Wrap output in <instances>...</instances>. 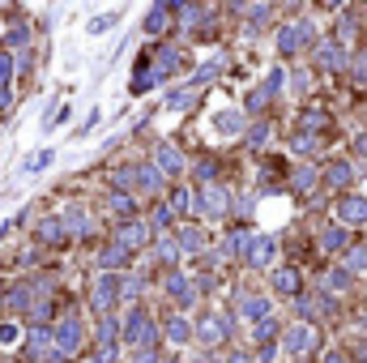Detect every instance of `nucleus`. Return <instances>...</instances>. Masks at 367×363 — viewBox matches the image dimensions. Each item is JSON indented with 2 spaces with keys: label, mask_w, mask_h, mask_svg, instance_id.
<instances>
[{
  "label": "nucleus",
  "mask_w": 367,
  "mask_h": 363,
  "mask_svg": "<svg viewBox=\"0 0 367 363\" xmlns=\"http://www.w3.org/2000/svg\"><path fill=\"white\" fill-rule=\"evenodd\" d=\"M325 176H329L333 188H346V184L355 180V167H350V162H329V171H325Z\"/></svg>",
  "instance_id": "obj_22"
},
{
  "label": "nucleus",
  "mask_w": 367,
  "mask_h": 363,
  "mask_svg": "<svg viewBox=\"0 0 367 363\" xmlns=\"http://www.w3.org/2000/svg\"><path fill=\"white\" fill-rule=\"evenodd\" d=\"M316 68L337 73V68H341V47H337V43H325L321 52H316Z\"/></svg>",
  "instance_id": "obj_16"
},
{
  "label": "nucleus",
  "mask_w": 367,
  "mask_h": 363,
  "mask_svg": "<svg viewBox=\"0 0 367 363\" xmlns=\"http://www.w3.org/2000/svg\"><path fill=\"white\" fill-rule=\"evenodd\" d=\"M269 13H274V5H265V0H261V5L248 13V26H252V30H265V26H269Z\"/></svg>",
  "instance_id": "obj_28"
},
{
  "label": "nucleus",
  "mask_w": 367,
  "mask_h": 363,
  "mask_svg": "<svg viewBox=\"0 0 367 363\" xmlns=\"http://www.w3.org/2000/svg\"><path fill=\"white\" fill-rule=\"evenodd\" d=\"M176 210H180V214L192 210V192H188V188H176Z\"/></svg>",
  "instance_id": "obj_39"
},
{
  "label": "nucleus",
  "mask_w": 367,
  "mask_h": 363,
  "mask_svg": "<svg viewBox=\"0 0 367 363\" xmlns=\"http://www.w3.org/2000/svg\"><path fill=\"white\" fill-rule=\"evenodd\" d=\"M47 162H52V150H43V154H35V158H30V171H39V167H47Z\"/></svg>",
  "instance_id": "obj_47"
},
{
  "label": "nucleus",
  "mask_w": 367,
  "mask_h": 363,
  "mask_svg": "<svg viewBox=\"0 0 367 363\" xmlns=\"http://www.w3.org/2000/svg\"><path fill=\"white\" fill-rule=\"evenodd\" d=\"M90 363H115V342H99V355Z\"/></svg>",
  "instance_id": "obj_35"
},
{
  "label": "nucleus",
  "mask_w": 367,
  "mask_h": 363,
  "mask_svg": "<svg viewBox=\"0 0 367 363\" xmlns=\"http://www.w3.org/2000/svg\"><path fill=\"white\" fill-rule=\"evenodd\" d=\"M243 257H248V265H269L278 257V239L274 235H248V248H243Z\"/></svg>",
  "instance_id": "obj_3"
},
{
  "label": "nucleus",
  "mask_w": 367,
  "mask_h": 363,
  "mask_svg": "<svg viewBox=\"0 0 367 363\" xmlns=\"http://www.w3.org/2000/svg\"><path fill=\"white\" fill-rule=\"evenodd\" d=\"M167 26H171V9L162 5V0H158V9H154L150 17H145V35H162Z\"/></svg>",
  "instance_id": "obj_19"
},
{
  "label": "nucleus",
  "mask_w": 367,
  "mask_h": 363,
  "mask_svg": "<svg viewBox=\"0 0 367 363\" xmlns=\"http://www.w3.org/2000/svg\"><path fill=\"white\" fill-rule=\"evenodd\" d=\"M188 333H192V325L184 317H171L167 321V337H171V342H188Z\"/></svg>",
  "instance_id": "obj_26"
},
{
  "label": "nucleus",
  "mask_w": 367,
  "mask_h": 363,
  "mask_svg": "<svg viewBox=\"0 0 367 363\" xmlns=\"http://www.w3.org/2000/svg\"><path fill=\"white\" fill-rule=\"evenodd\" d=\"M243 317H248V325L265 321V317H269V299H261V295H248V299H243Z\"/></svg>",
  "instance_id": "obj_21"
},
{
  "label": "nucleus",
  "mask_w": 367,
  "mask_h": 363,
  "mask_svg": "<svg viewBox=\"0 0 367 363\" xmlns=\"http://www.w3.org/2000/svg\"><path fill=\"white\" fill-rule=\"evenodd\" d=\"M137 188L158 192V188H162V167H158V162H141V167H137Z\"/></svg>",
  "instance_id": "obj_12"
},
{
  "label": "nucleus",
  "mask_w": 367,
  "mask_h": 363,
  "mask_svg": "<svg viewBox=\"0 0 367 363\" xmlns=\"http://www.w3.org/2000/svg\"><path fill=\"white\" fill-rule=\"evenodd\" d=\"M274 329H278V321H274V317H265V321L252 325V337H256V342H269V337H274Z\"/></svg>",
  "instance_id": "obj_31"
},
{
  "label": "nucleus",
  "mask_w": 367,
  "mask_h": 363,
  "mask_svg": "<svg viewBox=\"0 0 367 363\" xmlns=\"http://www.w3.org/2000/svg\"><path fill=\"white\" fill-rule=\"evenodd\" d=\"M39 235L47 239V244H64V239H68V227H64V223H43Z\"/></svg>",
  "instance_id": "obj_27"
},
{
  "label": "nucleus",
  "mask_w": 367,
  "mask_h": 363,
  "mask_svg": "<svg viewBox=\"0 0 367 363\" xmlns=\"http://www.w3.org/2000/svg\"><path fill=\"white\" fill-rule=\"evenodd\" d=\"M176 239H180V248H184V252H201L205 231H201V227H180V235H176Z\"/></svg>",
  "instance_id": "obj_18"
},
{
  "label": "nucleus",
  "mask_w": 367,
  "mask_h": 363,
  "mask_svg": "<svg viewBox=\"0 0 367 363\" xmlns=\"http://www.w3.org/2000/svg\"><path fill=\"white\" fill-rule=\"evenodd\" d=\"M265 137H269V129H265V124H256V129H252V133H248V141H252V145H261V141H265Z\"/></svg>",
  "instance_id": "obj_48"
},
{
  "label": "nucleus",
  "mask_w": 367,
  "mask_h": 363,
  "mask_svg": "<svg viewBox=\"0 0 367 363\" xmlns=\"http://www.w3.org/2000/svg\"><path fill=\"white\" fill-rule=\"evenodd\" d=\"M321 5H325V9H337V5H341V0H321Z\"/></svg>",
  "instance_id": "obj_52"
},
{
  "label": "nucleus",
  "mask_w": 367,
  "mask_h": 363,
  "mask_svg": "<svg viewBox=\"0 0 367 363\" xmlns=\"http://www.w3.org/2000/svg\"><path fill=\"white\" fill-rule=\"evenodd\" d=\"M312 346H316V329H308V325H290L282 333V351H290V355H308Z\"/></svg>",
  "instance_id": "obj_5"
},
{
  "label": "nucleus",
  "mask_w": 367,
  "mask_h": 363,
  "mask_svg": "<svg viewBox=\"0 0 367 363\" xmlns=\"http://www.w3.org/2000/svg\"><path fill=\"white\" fill-rule=\"evenodd\" d=\"M111 210H115V214H133V197H124V192H111Z\"/></svg>",
  "instance_id": "obj_34"
},
{
  "label": "nucleus",
  "mask_w": 367,
  "mask_h": 363,
  "mask_svg": "<svg viewBox=\"0 0 367 363\" xmlns=\"http://www.w3.org/2000/svg\"><path fill=\"white\" fill-rule=\"evenodd\" d=\"M82 337H86L82 321H77V317H64L60 329H56V346H60V355H77V351H82Z\"/></svg>",
  "instance_id": "obj_4"
},
{
  "label": "nucleus",
  "mask_w": 367,
  "mask_h": 363,
  "mask_svg": "<svg viewBox=\"0 0 367 363\" xmlns=\"http://www.w3.org/2000/svg\"><path fill=\"white\" fill-rule=\"evenodd\" d=\"M124 295H129V299H137V295H141V278H137V274H133V278H124Z\"/></svg>",
  "instance_id": "obj_44"
},
{
  "label": "nucleus",
  "mask_w": 367,
  "mask_h": 363,
  "mask_svg": "<svg viewBox=\"0 0 367 363\" xmlns=\"http://www.w3.org/2000/svg\"><path fill=\"white\" fill-rule=\"evenodd\" d=\"M359 325H363V333H367V317H363V321H359Z\"/></svg>",
  "instance_id": "obj_56"
},
{
  "label": "nucleus",
  "mask_w": 367,
  "mask_h": 363,
  "mask_svg": "<svg viewBox=\"0 0 367 363\" xmlns=\"http://www.w3.org/2000/svg\"><path fill=\"white\" fill-rule=\"evenodd\" d=\"M124 337L129 342H137V346H145V342H154V325H150V317L137 308V312H129V321H124Z\"/></svg>",
  "instance_id": "obj_6"
},
{
  "label": "nucleus",
  "mask_w": 367,
  "mask_h": 363,
  "mask_svg": "<svg viewBox=\"0 0 367 363\" xmlns=\"http://www.w3.org/2000/svg\"><path fill=\"white\" fill-rule=\"evenodd\" d=\"M176 68H180V47H162L158 60H154V77L162 82V77H171Z\"/></svg>",
  "instance_id": "obj_13"
},
{
  "label": "nucleus",
  "mask_w": 367,
  "mask_h": 363,
  "mask_svg": "<svg viewBox=\"0 0 367 363\" xmlns=\"http://www.w3.org/2000/svg\"><path fill=\"white\" fill-rule=\"evenodd\" d=\"M162 5H167V9H176V5H180V0H162Z\"/></svg>",
  "instance_id": "obj_54"
},
{
  "label": "nucleus",
  "mask_w": 367,
  "mask_h": 363,
  "mask_svg": "<svg viewBox=\"0 0 367 363\" xmlns=\"http://www.w3.org/2000/svg\"><path fill=\"white\" fill-rule=\"evenodd\" d=\"M120 295H124V278H120V274H103L99 282H94V308H99V312H111L115 308V299Z\"/></svg>",
  "instance_id": "obj_2"
},
{
  "label": "nucleus",
  "mask_w": 367,
  "mask_h": 363,
  "mask_svg": "<svg viewBox=\"0 0 367 363\" xmlns=\"http://www.w3.org/2000/svg\"><path fill=\"white\" fill-rule=\"evenodd\" d=\"M154 227H171V210H167V205L154 210Z\"/></svg>",
  "instance_id": "obj_45"
},
{
  "label": "nucleus",
  "mask_w": 367,
  "mask_h": 363,
  "mask_svg": "<svg viewBox=\"0 0 367 363\" xmlns=\"http://www.w3.org/2000/svg\"><path fill=\"white\" fill-rule=\"evenodd\" d=\"M167 290H171V299H176V304H184V308H188L192 299H197V278H180V274H176Z\"/></svg>",
  "instance_id": "obj_11"
},
{
  "label": "nucleus",
  "mask_w": 367,
  "mask_h": 363,
  "mask_svg": "<svg viewBox=\"0 0 367 363\" xmlns=\"http://www.w3.org/2000/svg\"><path fill=\"white\" fill-rule=\"evenodd\" d=\"M201 210H205V214H227V188L205 184V188H201Z\"/></svg>",
  "instance_id": "obj_10"
},
{
  "label": "nucleus",
  "mask_w": 367,
  "mask_h": 363,
  "mask_svg": "<svg viewBox=\"0 0 367 363\" xmlns=\"http://www.w3.org/2000/svg\"><path fill=\"white\" fill-rule=\"evenodd\" d=\"M158 167L167 176H180L184 171V154L176 150V145H158Z\"/></svg>",
  "instance_id": "obj_14"
},
{
  "label": "nucleus",
  "mask_w": 367,
  "mask_h": 363,
  "mask_svg": "<svg viewBox=\"0 0 367 363\" xmlns=\"http://www.w3.org/2000/svg\"><path fill=\"white\" fill-rule=\"evenodd\" d=\"M124 261H129V248H124V244H111V248L99 257V265H103V270H120Z\"/></svg>",
  "instance_id": "obj_23"
},
{
  "label": "nucleus",
  "mask_w": 367,
  "mask_h": 363,
  "mask_svg": "<svg viewBox=\"0 0 367 363\" xmlns=\"http://www.w3.org/2000/svg\"><path fill=\"white\" fill-rule=\"evenodd\" d=\"M274 290L278 295H299V274L295 270H278L274 274Z\"/></svg>",
  "instance_id": "obj_20"
},
{
  "label": "nucleus",
  "mask_w": 367,
  "mask_h": 363,
  "mask_svg": "<svg viewBox=\"0 0 367 363\" xmlns=\"http://www.w3.org/2000/svg\"><path fill=\"white\" fill-rule=\"evenodd\" d=\"M278 86H282V73H269V77H265L252 94H248V111H261V107H265V103L278 94Z\"/></svg>",
  "instance_id": "obj_8"
},
{
  "label": "nucleus",
  "mask_w": 367,
  "mask_h": 363,
  "mask_svg": "<svg viewBox=\"0 0 367 363\" xmlns=\"http://www.w3.org/2000/svg\"><path fill=\"white\" fill-rule=\"evenodd\" d=\"M341 244H346V231H341V227H325V231H321V248H325V252H337Z\"/></svg>",
  "instance_id": "obj_25"
},
{
  "label": "nucleus",
  "mask_w": 367,
  "mask_h": 363,
  "mask_svg": "<svg viewBox=\"0 0 367 363\" xmlns=\"http://www.w3.org/2000/svg\"><path fill=\"white\" fill-rule=\"evenodd\" d=\"M227 333H231V321H227V317L201 321V337H205V342H218V337H227Z\"/></svg>",
  "instance_id": "obj_17"
},
{
  "label": "nucleus",
  "mask_w": 367,
  "mask_h": 363,
  "mask_svg": "<svg viewBox=\"0 0 367 363\" xmlns=\"http://www.w3.org/2000/svg\"><path fill=\"white\" fill-rule=\"evenodd\" d=\"M162 363H176V359H162Z\"/></svg>",
  "instance_id": "obj_58"
},
{
  "label": "nucleus",
  "mask_w": 367,
  "mask_h": 363,
  "mask_svg": "<svg viewBox=\"0 0 367 363\" xmlns=\"http://www.w3.org/2000/svg\"><path fill=\"white\" fill-rule=\"evenodd\" d=\"M355 150H359V154H363V158H367V133H363V137H359V141H355Z\"/></svg>",
  "instance_id": "obj_49"
},
{
  "label": "nucleus",
  "mask_w": 367,
  "mask_h": 363,
  "mask_svg": "<svg viewBox=\"0 0 367 363\" xmlns=\"http://www.w3.org/2000/svg\"><path fill=\"white\" fill-rule=\"evenodd\" d=\"M325 363H346V355H337V351H333V355H329Z\"/></svg>",
  "instance_id": "obj_50"
},
{
  "label": "nucleus",
  "mask_w": 367,
  "mask_h": 363,
  "mask_svg": "<svg viewBox=\"0 0 367 363\" xmlns=\"http://www.w3.org/2000/svg\"><path fill=\"white\" fill-rule=\"evenodd\" d=\"M337 218L346 227H363L367 223V197H341L337 201Z\"/></svg>",
  "instance_id": "obj_7"
},
{
  "label": "nucleus",
  "mask_w": 367,
  "mask_h": 363,
  "mask_svg": "<svg viewBox=\"0 0 367 363\" xmlns=\"http://www.w3.org/2000/svg\"><path fill=\"white\" fill-rule=\"evenodd\" d=\"M303 124H308V129H325V124H329V115H325V111H308V115H303Z\"/></svg>",
  "instance_id": "obj_38"
},
{
  "label": "nucleus",
  "mask_w": 367,
  "mask_h": 363,
  "mask_svg": "<svg viewBox=\"0 0 367 363\" xmlns=\"http://www.w3.org/2000/svg\"><path fill=\"white\" fill-rule=\"evenodd\" d=\"M111 21H115V13H103V17H94V21H90V35H103V30L111 26Z\"/></svg>",
  "instance_id": "obj_40"
},
{
  "label": "nucleus",
  "mask_w": 367,
  "mask_h": 363,
  "mask_svg": "<svg viewBox=\"0 0 367 363\" xmlns=\"http://www.w3.org/2000/svg\"><path fill=\"white\" fill-rule=\"evenodd\" d=\"M295 150H299V154H316V137L299 133V137H295Z\"/></svg>",
  "instance_id": "obj_37"
},
{
  "label": "nucleus",
  "mask_w": 367,
  "mask_h": 363,
  "mask_svg": "<svg viewBox=\"0 0 367 363\" xmlns=\"http://www.w3.org/2000/svg\"><path fill=\"white\" fill-rule=\"evenodd\" d=\"M346 265H350V270H367V248H350Z\"/></svg>",
  "instance_id": "obj_36"
},
{
  "label": "nucleus",
  "mask_w": 367,
  "mask_h": 363,
  "mask_svg": "<svg viewBox=\"0 0 367 363\" xmlns=\"http://www.w3.org/2000/svg\"><path fill=\"white\" fill-rule=\"evenodd\" d=\"M312 39H316V26H312V21H290V26L278 30V52H282V56H299Z\"/></svg>",
  "instance_id": "obj_1"
},
{
  "label": "nucleus",
  "mask_w": 367,
  "mask_h": 363,
  "mask_svg": "<svg viewBox=\"0 0 367 363\" xmlns=\"http://www.w3.org/2000/svg\"><path fill=\"white\" fill-rule=\"evenodd\" d=\"M0 107H9V90L5 86H0Z\"/></svg>",
  "instance_id": "obj_51"
},
{
  "label": "nucleus",
  "mask_w": 367,
  "mask_h": 363,
  "mask_svg": "<svg viewBox=\"0 0 367 363\" xmlns=\"http://www.w3.org/2000/svg\"><path fill=\"white\" fill-rule=\"evenodd\" d=\"M325 282H329L333 290H346V286H350V270H333V274H329Z\"/></svg>",
  "instance_id": "obj_33"
},
{
  "label": "nucleus",
  "mask_w": 367,
  "mask_h": 363,
  "mask_svg": "<svg viewBox=\"0 0 367 363\" xmlns=\"http://www.w3.org/2000/svg\"><path fill=\"white\" fill-rule=\"evenodd\" d=\"M64 227H68V235H90V214L86 210H77V205H73V210H64Z\"/></svg>",
  "instance_id": "obj_15"
},
{
  "label": "nucleus",
  "mask_w": 367,
  "mask_h": 363,
  "mask_svg": "<svg viewBox=\"0 0 367 363\" xmlns=\"http://www.w3.org/2000/svg\"><path fill=\"white\" fill-rule=\"evenodd\" d=\"M209 363H223V359H209Z\"/></svg>",
  "instance_id": "obj_57"
},
{
  "label": "nucleus",
  "mask_w": 367,
  "mask_h": 363,
  "mask_svg": "<svg viewBox=\"0 0 367 363\" xmlns=\"http://www.w3.org/2000/svg\"><path fill=\"white\" fill-rule=\"evenodd\" d=\"M312 184H316V171H312V167H299L295 180H290V188H295V192H308Z\"/></svg>",
  "instance_id": "obj_30"
},
{
  "label": "nucleus",
  "mask_w": 367,
  "mask_h": 363,
  "mask_svg": "<svg viewBox=\"0 0 367 363\" xmlns=\"http://www.w3.org/2000/svg\"><path fill=\"white\" fill-rule=\"evenodd\" d=\"M137 363H158V355H154V342H145V346H137Z\"/></svg>",
  "instance_id": "obj_41"
},
{
  "label": "nucleus",
  "mask_w": 367,
  "mask_h": 363,
  "mask_svg": "<svg viewBox=\"0 0 367 363\" xmlns=\"http://www.w3.org/2000/svg\"><path fill=\"white\" fill-rule=\"evenodd\" d=\"M145 239H150V231H145L141 223H124V227H115V244H124L129 252H133L137 244H145Z\"/></svg>",
  "instance_id": "obj_9"
},
{
  "label": "nucleus",
  "mask_w": 367,
  "mask_h": 363,
  "mask_svg": "<svg viewBox=\"0 0 367 363\" xmlns=\"http://www.w3.org/2000/svg\"><path fill=\"white\" fill-rule=\"evenodd\" d=\"M120 333H124V325H120L115 317H103V325H99V342H115Z\"/></svg>",
  "instance_id": "obj_29"
},
{
  "label": "nucleus",
  "mask_w": 367,
  "mask_h": 363,
  "mask_svg": "<svg viewBox=\"0 0 367 363\" xmlns=\"http://www.w3.org/2000/svg\"><path fill=\"white\" fill-rule=\"evenodd\" d=\"M13 77V56H0V86Z\"/></svg>",
  "instance_id": "obj_43"
},
{
  "label": "nucleus",
  "mask_w": 367,
  "mask_h": 363,
  "mask_svg": "<svg viewBox=\"0 0 367 363\" xmlns=\"http://www.w3.org/2000/svg\"><path fill=\"white\" fill-rule=\"evenodd\" d=\"M231 363H252V359H248V355H235V359H231Z\"/></svg>",
  "instance_id": "obj_53"
},
{
  "label": "nucleus",
  "mask_w": 367,
  "mask_h": 363,
  "mask_svg": "<svg viewBox=\"0 0 367 363\" xmlns=\"http://www.w3.org/2000/svg\"><path fill=\"white\" fill-rule=\"evenodd\" d=\"M239 124H243V115H239V111H223V115H214V129H218V133H227V137H231V133H239Z\"/></svg>",
  "instance_id": "obj_24"
},
{
  "label": "nucleus",
  "mask_w": 367,
  "mask_h": 363,
  "mask_svg": "<svg viewBox=\"0 0 367 363\" xmlns=\"http://www.w3.org/2000/svg\"><path fill=\"white\" fill-rule=\"evenodd\" d=\"M359 359H363V363H367V346H359Z\"/></svg>",
  "instance_id": "obj_55"
},
{
  "label": "nucleus",
  "mask_w": 367,
  "mask_h": 363,
  "mask_svg": "<svg viewBox=\"0 0 367 363\" xmlns=\"http://www.w3.org/2000/svg\"><path fill=\"white\" fill-rule=\"evenodd\" d=\"M180 257V239H158V261H176Z\"/></svg>",
  "instance_id": "obj_32"
},
{
  "label": "nucleus",
  "mask_w": 367,
  "mask_h": 363,
  "mask_svg": "<svg viewBox=\"0 0 367 363\" xmlns=\"http://www.w3.org/2000/svg\"><path fill=\"white\" fill-rule=\"evenodd\" d=\"M17 325H0V346H9V342H17Z\"/></svg>",
  "instance_id": "obj_42"
},
{
  "label": "nucleus",
  "mask_w": 367,
  "mask_h": 363,
  "mask_svg": "<svg viewBox=\"0 0 367 363\" xmlns=\"http://www.w3.org/2000/svg\"><path fill=\"white\" fill-rule=\"evenodd\" d=\"M350 68H355V77H359V82H367V52H363V56H359Z\"/></svg>",
  "instance_id": "obj_46"
}]
</instances>
